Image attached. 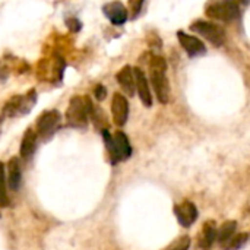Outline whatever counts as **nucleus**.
<instances>
[{"mask_svg": "<svg viewBox=\"0 0 250 250\" xmlns=\"http://www.w3.org/2000/svg\"><path fill=\"white\" fill-rule=\"evenodd\" d=\"M149 72H151V82L155 89L157 98L160 103L167 104L170 100V83L167 79V63L161 56H154L149 63Z\"/></svg>", "mask_w": 250, "mask_h": 250, "instance_id": "nucleus-1", "label": "nucleus"}, {"mask_svg": "<svg viewBox=\"0 0 250 250\" xmlns=\"http://www.w3.org/2000/svg\"><path fill=\"white\" fill-rule=\"evenodd\" d=\"M103 136H104V141H105V145H107V149H108V154H110V158H111L113 164L125 161L132 155L130 142H129L127 136L123 132H116L111 136L108 133V130H104Z\"/></svg>", "mask_w": 250, "mask_h": 250, "instance_id": "nucleus-2", "label": "nucleus"}, {"mask_svg": "<svg viewBox=\"0 0 250 250\" xmlns=\"http://www.w3.org/2000/svg\"><path fill=\"white\" fill-rule=\"evenodd\" d=\"M89 104L88 98L73 97L66 111L67 125L72 127H85L89 117Z\"/></svg>", "mask_w": 250, "mask_h": 250, "instance_id": "nucleus-3", "label": "nucleus"}, {"mask_svg": "<svg viewBox=\"0 0 250 250\" xmlns=\"http://www.w3.org/2000/svg\"><path fill=\"white\" fill-rule=\"evenodd\" d=\"M190 29L199 35H202L204 38H207L211 44L220 47L224 44L226 41V31L212 22H207V21H196L195 23L190 25Z\"/></svg>", "mask_w": 250, "mask_h": 250, "instance_id": "nucleus-4", "label": "nucleus"}, {"mask_svg": "<svg viewBox=\"0 0 250 250\" xmlns=\"http://www.w3.org/2000/svg\"><path fill=\"white\" fill-rule=\"evenodd\" d=\"M37 100V94L35 89H31L26 95H16L13 98H10L6 105H4V114L9 117H15L19 114H26L31 111V108L34 107Z\"/></svg>", "mask_w": 250, "mask_h": 250, "instance_id": "nucleus-5", "label": "nucleus"}, {"mask_svg": "<svg viewBox=\"0 0 250 250\" xmlns=\"http://www.w3.org/2000/svg\"><path fill=\"white\" fill-rule=\"evenodd\" d=\"M207 15L218 21H233L239 18L240 7L236 1H214L208 4Z\"/></svg>", "mask_w": 250, "mask_h": 250, "instance_id": "nucleus-6", "label": "nucleus"}, {"mask_svg": "<svg viewBox=\"0 0 250 250\" xmlns=\"http://www.w3.org/2000/svg\"><path fill=\"white\" fill-rule=\"evenodd\" d=\"M62 122V116L57 110H48L45 113H42L40 116V119L37 120V126H35V132L40 138H50L56 133V130L59 129Z\"/></svg>", "mask_w": 250, "mask_h": 250, "instance_id": "nucleus-7", "label": "nucleus"}, {"mask_svg": "<svg viewBox=\"0 0 250 250\" xmlns=\"http://www.w3.org/2000/svg\"><path fill=\"white\" fill-rule=\"evenodd\" d=\"M177 221L182 227L189 229L195 224V221L198 220V208L193 202L190 201H185L180 205H177L174 208Z\"/></svg>", "mask_w": 250, "mask_h": 250, "instance_id": "nucleus-8", "label": "nucleus"}, {"mask_svg": "<svg viewBox=\"0 0 250 250\" xmlns=\"http://www.w3.org/2000/svg\"><path fill=\"white\" fill-rule=\"evenodd\" d=\"M177 38H179L183 50L190 57H198V56H202V54L207 53V48H205L204 42L199 38H196L193 35H189V34H186L183 31H179L177 32Z\"/></svg>", "mask_w": 250, "mask_h": 250, "instance_id": "nucleus-9", "label": "nucleus"}, {"mask_svg": "<svg viewBox=\"0 0 250 250\" xmlns=\"http://www.w3.org/2000/svg\"><path fill=\"white\" fill-rule=\"evenodd\" d=\"M111 113H113V119L114 123L117 126H123L127 122L129 117V103L126 100L125 95L122 94H114L113 95V101H111Z\"/></svg>", "mask_w": 250, "mask_h": 250, "instance_id": "nucleus-10", "label": "nucleus"}, {"mask_svg": "<svg viewBox=\"0 0 250 250\" xmlns=\"http://www.w3.org/2000/svg\"><path fill=\"white\" fill-rule=\"evenodd\" d=\"M133 76H135V85H136V91H138L141 101L144 103L145 107H151L152 105V95H151L149 83H148V79H146L144 70L139 67H135Z\"/></svg>", "mask_w": 250, "mask_h": 250, "instance_id": "nucleus-11", "label": "nucleus"}, {"mask_svg": "<svg viewBox=\"0 0 250 250\" xmlns=\"http://www.w3.org/2000/svg\"><path fill=\"white\" fill-rule=\"evenodd\" d=\"M103 12L113 25H123L127 21V9L120 1H111L104 4Z\"/></svg>", "mask_w": 250, "mask_h": 250, "instance_id": "nucleus-12", "label": "nucleus"}, {"mask_svg": "<svg viewBox=\"0 0 250 250\" xmlns=\"http://www.w3.org/2000/svg\"><path fill=\"white\" fill-rule=\"evenodd\" d=\"M6 182L10 190L16 192L21 188L22 182V171H21V164L16 157L10 158L7 163V174H6Z\"/></svg>", "mask_w": 250, "mask_h": 250, "instance_id": "nucleus-13", "label": "nucleus"}, {"mask_svg": "<svg viewBox=\"0 0 250 250\" xmlns=\"http://www.w3.org/2000/svg\"><path fill=\"white\" fill-rule=\"evenodd\" d=\"M117 82L122 86V89L125 91V94H127L129 97L135 95L136 91V85H135V76H133V69L130 66H125L119 73H117Z\"/></svg>", "mask_w": 250, "mask_h": 250, "instance_id": "nucleus-14", "label": "nucleus"}, {"mask_svg": "<svg viewBox=\"0 0 250 250\" xmlns=\"http://www.w3.org/2000/svg\"><path fill=\"white\" fill-rule=\"evenodd\" d=\"M37 139H38V135L34 129H28L22 138V142H21V148H19V152L22 155V158L25 160H29L35 149H37Z\"/></svg>", "mask_w": 250, "mask_h": 250, "instance_id": "nucleus-15", "label": "nucleus"}, {"mask_svg": "<svg viewBox=\"0 0 250 250\" xmlns=\"http://www.w3.org/2000/svg\"><path fill=\"white\" fill-rule=\"evenodd\" d=\"M217 236H218V231H217V227H215V223L214 221H208L205 226H204V230H202V240H201V248L205 250H208L214 242L217 240Z\"/></svg>", "mask_w": 250, "mask_h": 250, "instance_id": "nucleus-16", "label": "nucleus"}, {"mask_svg": "<svg viewBox=\"0 0 250 250\" xmlns=\"http://www.w3.org/2000/svg\"><path fill=\"white\" fill-rule=\"evenodd\" d=\"M236 223L234 221H227L220 230H218V236H217V240L221 243V245H226L227 242H230L233 239V234L236 233Z\"/></svg>", "mask_w": 250, "mask_h": 250, "instance_id": "nucleus-17", "label": "nucleus"}, {"mask_svg": "<svg viewBox=\"0 0 250 250\" xmlns=\"http://www.w3.org/2000/svg\"><path fill=\"white\" fill-rule=\"evenodd\" d=\"M7 204H9V199H7V188H6L4 166L0 163V207H6Z\"/></svg>", "mask_w": 250, "mask_h": 250, "instance_id": "nucleus-18", "label": "nucleus"}, {"mask_svg": "<svg viewBox=\"0 0 250 250\" xmlns=\"http://www.w3.org/2000/svg\"><path fill=\"white\" fill-rule=\"evenodd\" d=\"M248 242V234L246 233H242V234H237L236 237H233L229 245L226 246V250H239L243 248V245Z\"/></svg>", "mask_w": 250, "mask_h": 250, "instance_id": "nucleus-19", "label": "nucleus"}, {"mask_svg": "<svg viewBox=\"0 0 250 250\" xmlns=\"http://www.w3.org/2000/svg\"><path fill=\"white\" fill-rule=\"evenodd\" d=\"M94 94H95V98H97L98 101H103V100L105 98V95H107V91H105V88H104L103 85H98V86L95 88Z\"/></svg>", "mask_w": 250, "mask_h": 250, "instance_id": "nucleus-20", "label": "nucleus"}, {"mask_svg": "<svg viewBox=\"0 0 250 250\" xmlns=\"http://www.w3.org/2000/svg\"><path fill=\"white\" fill-rule=\"evenodd\" d=\"M189 246H190V240L188 239V237H185V239H182L174 248L171 250H188L189 249Z\"/></svg>", "mask_w": 250, "mask_h": 250, "instance_id": "nucleus-21", "label": "nucleus"}, {"mask_svg": "<svg viewBox=\"0 0 250 250\" xmlns=\"http://www.w3.org/2000/svg\"><path fill=\"white\" fill-rule=\"evenodd\" d=\"M67 26H69L73 32H76V31L81 29V22H79L78 19H69V21H67Z\"/></svg>", "mask_w": 250, "mask_h": 250, "instance_id": "nucleus-22", "label": "nucleus"}, {"mask_svg": "<svg viewBox=\"0 0 250 250\" xmlns=\"http://www.w3.org/2000/svg\"><path fill=\"white\" fill-rule=\"evenodd\" d=\"M144 6V1H132V7L135 9V15H133V18H136L138 16V13L141 12V7Z\"/></svg>", "mask_w": 250, "mask_h": 250, "instance_id": "nucleus-23", "label": "nucleus"}]
</instances>
